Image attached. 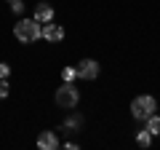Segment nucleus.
<instances>
[{
	"mask_svg": "<svg viewBox=\"0 0 160 150\" xmlns=\"http://www.w3.org/2000/svg\"><path fill=\"white\" fill-rule=\"evenodd\" d=\"M155 107H158V102H155V97H149V94L136 97L131 102V113H133V118H139V121H147V118L155 113Z\"/></svg>",
	"mask_w": 160,
	"mask_h": 150,
	"instance_id": "2",
	"label": "nucleus"
},
{
	"mask_svg": "<svg viewBox=\"0 0 160 150\" xmlns=\"http://www.w3.org/2000/svg\"><path fill=\"white\" fill-rule=\"evenodd\" d=\"M136 142L142 145V147H149V142H152V134L144 129V131H139V134H136Z\"/></svg>",
	"mask_w": 160,
	"mask_h": 150,
	"instance_id": "10",
	"label": "nucleus"
},
{
	"mask_svg": "<svg viewBox=\"0 0 160 150\" xmlns=\"http://www.w3.org/2000/svg\"><path fill=\"white\" fill-rule=\"evenodd\" d=\"M13 35H16L19 43H35L38 38H43V27H40L38 19H22L13 27Z\"/></svg>",
	"mask_w": 160,
	"mask_h": 150,
	"instance_id": "1",
	"label": "nucleus"
},
{
	"mask_svg": "<svg viewBox=\"0 0 160 150\" xmlns=\"http://www.w3.org/2000/svg\"><path fill=\"white\" fill-rule=\"evenodd\" d=\"M78 102H80V91H78V86H72V83H64V86H59V91H56V104H59V107H75Z\"/></svg>",
	"mask_w": 160,
	"mask_h": 150,
	"instance_id": "3",
	"label": "nucleus"
},
{
	"mask_svg": "<svg viewBox=\"0 0 160 150\" xmlns=\"http://www.w3.org/2000/svg\"><path fill=\"white\" fill-rule=\"evenodd\" d=\"M11 11L13 13H22L24 11V3H22V0H11Z\"/></svg>",
	"mask_w": 160,
	"mask_h": 150,
	"instance_id": "13",
	"label": "nucleus"
},
{
	"mask_svg": "<svg viewBox=\"0 0 160 150\" xmlns=\"http://www.w3.org/2000/svg\"><path fill=\"white\" fill-rule=\"evenodd\" d=\"M6 97H8V81L0 78V99H6Z\"/></svg>",
	"mask_w": 160,
	"mask_h": 150,
	"instance_id": "12",
	"label": "nucleus"
},
{
	"mask_svg": "<svg viewBox=\"0 0 160 150\" xmlns=\"http://www.w3.org/2000/svg\"><path fill=\"white\" fill-rule=\"evenodd\" d=\"M147 131L149 134H160V115H155V113H152V115L147 118Z\"/></svg>",
	"mask_w": 160,
	"mask_h": 150,
	"instance_id": "8",
	"label": "nucleus"
},
{
	"mask_svg": "<svg viewBox=\"0 0 160 150\" xmlns=\"http://www.w3.org/2000/svg\"><path fill=\"white\" fill-rule=\"evenodd\" d=\"M99 75V64L93 62V59H83V62L78 64V78H83V81H93Z\"/></svg>",
	"mask_w": 160,
	"mask_h": 150,
	"instance_id": "4",
	"label": "nucleus"
},
{
	"mask_svg": "<svg viewBox=\"0 0 160 150\" xmlns=\"http://www.w3.org/2000/svg\"><path fill=\"white\" fill-rule=\"evenodd\" d=\"M43 38L51 40V43H59L64 38V27L56 24V22H46V24H43Z\"/></svg>",
	"mask_w": 160,
	"mask_h": 150,
	"instance_id": "5",
	"label": "nucleus"
},
{
	"mask_svg": "<svg viewBox=\"0 0 160 150\" xmlns=\"http://www.w3.org/2000/svg\"><path fill=\"white\" fill-rule=\"evenodd\" d=\"M64 83H72L75 78H78V67H64Z\"/></svg>",
	"mask_w": 160,
	"mask_h": 150,
	"instance_id": "11",
	"label": "nucleus"
},
{
	"mask_svg": "<svg viewBox=\"0 0 160 150\" xmlns=\"http://www.w3.org/2000/svg\"><path fill=\"white\" fill-rule=\"evenodd\" d=\"M80 126H83V118H78V115L67 118V123H64V129H67V131H78Z\"/></svg>",
	"mask_w": 160,
	"mask_h": 150,
	"instance_id": "9",
	"label": "nucleus"
},
{
	"mask_svg": "<svg viewBox=\"0 0 160 150\" xmlns=\"http://www.w3.org/2000/svg\"><path fill=\"white\" fill-rule=\"evenodd\" d=\"M8 72H11V67L3 62V64H0V78H8Z\"/></svg>",
	"mask_w": 160,
	"mask_h": 150,
	"instance_id": "14",
	"label": "nucleus"
},
{
	"mask_svg": "<svg viewBox=\"0 0 160 150\" xmlns=\"http://www.w3.org/2000/svg\"><path fill=\"white\" fill-rule=\"evenodd\" d=\"M38 147H40V150H56V147H59V137H56L53 131H43V134L38 137Z\"/></svg>",
	"mask_w": 160,
	"mask_h": 150,
	"instance_id": "6",
	"label": "nucleus"
},
{
	"mask_svg": "<svg viewBox=\"0 0 160 150\" xmlns=\"http://www.w3.org/2000/svg\"><path fill=\"white\" fill-rule=\"evenodd\" d=\"M35 19H38L40 24L53 22V6H48V3H38V8H35Z\"/></svg>",
	"mask_w": 160,
	"mask_h": 150,
	"instance_id": "7",
	"label": "nucleus"
},
{
	"mask_svg": "<svg viewBox=\"0 0 160 150\" xmlns=\"http://www.w3.org/2000/svg\"><path fill=\"white\" fill-rule=\"evenodd\" d=\"M8 3H11V0H8Z\"/></svg>",
	"mask_w": 160,
	"mask_h": 150,
	"instance_id": "15",
	"label": "nucleus"
}]
</instances>
